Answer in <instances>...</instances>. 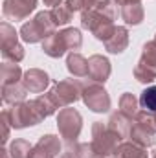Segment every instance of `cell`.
I'll list each match as a JSON object with an SVG mask.
<instances>
[{"mask_svg":"<svg viewBox=\"0 0 156 158\" xmlns=\"http://www.w3.org/2000/svg\"><path fill=\"white\" fill-rule=\"evenodd\" d=\"M31 149H33V145L24 138H17L9 143V155L13 158H30Z\"/></svg>","mask_w":156,"mask_h":158,"instance_id":"obj_25","label":"cell"},{"mask_svg":"<svg viewBox=\"0 0 156 158\" xmlns=\"http://www.w3.org/2000/svg\"><path fill=\"white\" fill-rule=\"evenodd\" d=\"M66 6L76 13V11H84L86 9V2L84 0H66Z\"/></svg>","mask_w":156,"mask_h":158,"instance_id":"obj_33","label":"cell"},{"mask_svg":"<svg viewBox=\"0 0 156 158\" xmlns=\"http://www.w3.org/2000/svg\"><path fill=\"white\" fill-rule=\"evenodd\" d=\"M0 156L2 158H13L9 155V149H2V151H0Z\"/></svg>","mask_w":156,"mask_h":158,"instance_id":"obj_36","label":"cell"},{"mask_svg":"<svg viewBox=\"0 0 156 158\" xmlns=\"http://www.w3.org/2000/svg\"><path fill=\"white\" fill-rule=\"evenodd\" d=\"M114 158H149L147 149L134 142H121L114 151Z\"/></svg>","mask_w":156,"mask_h":158,"instance_id":"obj_18","label":"cell"},{"mask_svg":"<svg viewBox=\"0 0 156 158\" xmlns=\"http://www.w3.org/2000/svg\"><path fill=\"white\" fill-rule=\"evenodd\" d=\"M42 2H44V6H50V7H55V6L63 4V0H42Z\"/></svg>","mask_w":156,"mask_h":158,"instance_id":"obj_35","label":"cell"},{"mask_svg":"<svg viewBox=\"0 0 156 158\" xmlns=\"http://www.w3.org/2000/svg\"><path fill=\"white\" fill-rule=\"evenodd\" d=\"M22 83H24V86L28 88L30 94H40L50 85V76L40 68H30V70L24 72Z\"/></svg>","mask_w":156,"mask_h":158,"instance_id":"obj_13","label":"cell"},{"mask_svg":"<svg viewBox=\"0 0 156 158\" xmlns=\"http://www.w3.org/2000/svg\"><path fill=\"white\" fill-rule=\"evenodd\" d=\"M114 4H117V6H127V4H138V2H142V0H112Z\"/></svg>","mask_w":156,"mask_h":158,"instance_id":"obj_34","label":"cell"},{"mask_svg":"<svg viewBox=\"0 0 156 158\" xmlns=\"http://www.w3.org/2000/svg\"><path fill=\"white\" fill-rule=\"evenodd\" d=\"M22 76H24L22 74V68L17 63H4L0 66V81H2V86L22 81Z\"/></svg>","mask_w":156,"mask_h":158,"instance_id":"obj_22","label":"cell"},{"mask_svg":"<svg viewBox=\"0 0 156 158\" xmlns=\"http://www.w3.org/2000/svg\"><path fill=\"white\" fill-rule=\"evenodd\" d=\"M0 118H2V142L6 143L9 140V127H11V123H9V119H7L4 110H2V116Z\"/></svg>","mask_w":156,"mask_h":158,"instance_id":"obj_32","label":"cell"},{"mask_svg":"<svg viewBox=\"0 0 156 158\" xmlns=\"http://www.w3.org/2000/svg\"><path fill=\"white\" fill-rule=\"evenodd\" d=\"M26 55V50L22 44H15V46H7L2 48V57L6 59V63H20Z\"/></svg>","mask_w":156,"mask_h":158,"instance_id":"obj_29","label":"cell"},{"mask_svg":"<svg viewBox=\"0 0 156 158\" xmlns=\"http://www.w3.org/2000/svg\"><path fill=\"white\" fill-rule=\"evenodd\" d=\"M59 35L64 42L66 50H70V52H77L83 46V35H81V31L77 28H66V30L59 31Z\"/></svg>","mask_w":156,"mask_h":158,"instance_id":"obj_23","label":"cell"},{"mask_svg":"<svg viewBox=\"0 0 156 158\" xmlns=\"http://www.w3.org/2000/svg\"><path fill=\"white\" fill-rule=\"evenodd\" d=\"M154 121H156V114H154Z\"/></svg>","mask_w":156,"mask_h":158,"instance_id":"obj_39","label":"cell"},{"mask_svg":"<svg viewBox=\"0 0 156 158\" xmlns=\"http://www.w3.org/2000/svg\"><path fill=\"white\" fill-rule=\"evenodd\" d=\"M134 79L140 83H153L156 79V42L149 40L142 48V57L134 66Z\"/></svg>","mask_w":156,"mask_h":158,"instance_id":"obj_8","label":"cell"},{"mask_svg":"<svg viewBox=\"0 0 156 158\" xmlns=\"http://www.w3.org/2000/svg\"><path fill=\"white\" fill-rule=\"evenodd\" d=\"M26 94H28V88L24 86L22 81L2 86V99H4L6 105H17V103H22V101L26 99Z\"/></svg>","mask_w":156,"mask_h":158,"instance_id":"obj_16","label":"cell"},{"mask_svg":"<svg viewBox=\"0 0 156 158\" xmlns=\"http://www.w3.org/2000/svg\"><path fill=\"white\" fill-rule=\"evenodd\" d=\"M77 153L81 158H99L96 155L92 143H77Z\"/></svg>","mask_w":156,"mask_h":158,"instance_id":"obj_30","label":"cell"},{"mask_svg":"<svg viewBox=\"0 0 156 158\" xmlns=\"http://www.w3.org/2000/svg\"><path fill=\"white\" fill-rule=\"evenodd\" d=\"M50 11H51L53 22H55L57 26H64V24H68V22L72 20V17H74V11L66 6V2H64V4H61V6L51 7Z\"/></svg>","mask_w":156,"mask_h":158,"instance_id":"obj_26","label":"cell"},{"mask_svg":"<svg viewBox=\"0 0 156 158\" xmlns=\"http://www.w3.org/2000/svg\"><path fill=\"white\" fill-rule=\"evenodd\" d=\"M4 112H6V116H7L13 129L33 127V125H39L42 121L40 114L37 112V109L33 105V101H22V103L11 105V109H6Z\"/></svg>","mask_w":156,"mask_h":158,"instance_id":"obj_6","label":"cell"},{"mask_svg":"<svg viewBox=\"0 0 156 158\" xmlns=\"http://www.w3.org/2000/svg\"><path fill=\"white\" fill-rule=\"evenodd\" d=\"M31 101H33V105H35V109H37V112L40 114V118L42 119H46L48 116L55 114L57 109H59V105L55 103L51 92H48V94H40V96H37V98L31 99Z\"/></svg>","mask_w":156,"mask_h":158,"instance_id":"obj_20","label":"cell"},{"mask_svg":"<svg viewBox=\"0 0 156 158\" xmlns=\"http://www.w3.org/2000/svg\"><path fill=\"white\" fill-rule=\"evenodd\" d=\"M121 19H123L125 24H129V26H138V24H142V20L145 19V9H143L142 2L123 6V7H121Z\"/></svg>","mask_w":156,"mask_h":158,"instance_id":"obj_19","label":"cell"},{"mask_svg":"<svg viewBox=\"0 0 156 158\" xmlns=\"http://www.w3.org/2000/svg\"><path fill=\"white\" fill-rule=\"evenodd\" d=\"M154 42H156V35H154Z\"/></svg>","mask_w":156,"mask_h":158,"instance_id":"obj_38","label":"cell"},{"mask_svg":"<svg viewBox=\"0 0 156 158\" xmlns=\"http://www.w3.org/2000/svg\"><path fill=\"white\" fill-rule=\"evenodd\" d=\"M59 158H81L77 153V142H66V151Z\"/></svg>","mask_w":156,"mask_h":158,"instance_id":"obj_31","label":"cell"},{"mask_svg":"<svg viewBox=\"0 0 156 158\" xmlns=\"http://www.w3.org/2000/svg\"><path fill=\"white\" fill-rule=\"evenodd\" d=\"M107 127H109L110 131H114L121 140H125V138L130 136L132 118H129L127 114H123L121 110H117V112H112V114H110V118L107 121Z\"/></svg>","mask_w":156,"mask_h":158,"instance_id":"obj_15","label":"cell"},{"mask_svg":"<svg viewBox=\"0 0 156 158\" xmlns=\"http://www.w3.org/2000/svg\"><path fill=\"white\" fill-rule=\"evenodd\" d=\"M105 44V50L109 53H123L129 46V30L125 26H116L114 33L109 37V40L103 42Z\"/></svg>","mask_w":156,"mask_h":158,"instance_id":"obj_14","label":"cell"},{"mask_svg":"<svg viewBox=\"0 0 156 158\" xmlns=\"http://www.w3.org/2000/svg\"><path fill=\"white\" fill-rule=\"evenodd\" d=\"M110 72H112V66H110V61L105 57V55H92L88 59V77L96 83H105L107 79L110 77Z\"/></svg>","mask_w":156,"mask_h":158,"instance_id":"obj_12","label":"cell"},{"mask_svg":"<svg viewBox=\"0 0 156 158\" xmlns=\"http://www.w3.org/2000/svg\"><path fill=\"white\" fill-rule=\"evenodd\" d=\"M42 52H44L48 57H51V59H59V57H63L68 50H66L64 42L61 39V35H59V33H53L51 37H48L46 40H42Z\"/></svg>","mask_w":156,"mask_h":158,"instance_id":"obj_21","label":"cell"},{"mask_svg":"<svg viewBox=\"0 0 156 158\" xmlns=\"http://www.w3.org/2000/svg\"><path fill=\"white\" fill-rule=\"evenodd\" d=\"M66 68L74 77H88V59L77 52H72L66 57Z\"/></svg>","mask_w":156,"mask_h":158,"instance_id":"obj_17","label":"cell"},{"mask_svg":"<svg viewBox=\"0 0 156 158\" xmlns=\"http://www.w3.org/2000/svg\"><path fill=\"white\" fill-rule=\"evenodd\" d=\"M81 90H83V83H79L76 79H63V81H57L50 92L55 103L59 105V109H64L81 99Z\"/></svg>","mask_w":156,"mask_h":158,"instance_id":"obj_9","label":"cell"},{"mask_svg":"<svg viewBox=\"0 0 156 158\" xmlns=\"http://www.w3.org/2000/svg\"><path fill=\"white\" fill-rule=\"evenodd\" d=\"M81 99L83 103L92 110V112H109L110 110V96L105 90V86L101 83H96L92 79H88L86 83H83V90H81Z\"/></svg>","mask_w":156,"mask_h":158,"instance_id":"obj_5","label":"cell"},{"mask_svg":"<svg viewBox=\"0 0 156 158\" xmlns=\"http://www.w3.org/2000/svg\"><path fill=\"white\" fill-rule=\"evenodd\" d=\"M57 129L61 138H64V142H77L83 129V116L76 109L64 107L57 114Z\"/></svg>","mask_w":156,"mask_h":158,"instance_id":"obj_7","label":"cell"},{"mask_svg":"<svg viewBox=\"0 0 156 158\" xmlns=\"http://www.w3.org/2000/svg\"><path fill=\"white\" fill-rule=\"evenodd\" d=\"M140 105L143 107V110L151 112V114H156V85L145 88L140 96Z\"/></svg>","mask_w":156,"mask_h":158,"instance_id":"obj_28","label":"cell"},{"mask_svg":"<svg viewBox=\"0 0 156 158\" xmlns=\"http://www.w3.org/2000/svg\"><path fill=\"white\" fill-rule=\"evenodd\" d=\"M153 158H156V151H154V155H153Z\"/></svg>","mask_w":156,"mask_h":158,"instance_id":"obj_37","label":"cell"},{"mask_svg":"<svg viewBox=\"0 0 156 158\" xmlns=\"http://www.w3.org/2000/svg\"><path fill=\"white\" fill-rule=\"evenodd\" d=\"M119 110L123 114H127L129 118H134L140 112V99L134 94H130V92L121 94V98H119Z\"/></svg>","mask_w":156,"mask_h":158,"instance_id":"obj_24","label":"cell"},{"mask_svg":"<svg viewBox=\"0 0 156 158\" xmlns=\"http://www.w3.org/2000/svg\"><path fill=\"white\" fill-rule=\"evenodd\" d=\"M121 142L123 140L114 131H110L107 125H103L101 121H94V125H92V142L90 143H92L97 156H112Z\"/></svg>","mask_w":156,"mask_h":158,"instance_id":"obj_4","label":"cell"},{"mask_svg":"<svg viewBox=\"0 0 156 158\" xmlns=\"http://www.w3.org/2000/svg\"><path fill=\"white\" fill-rule=\"evenodd\" d=\"M81 26L84 30H88L97 40H109V37L114 33L116 26H114V19L103 15L97 9H86L81 11Z\"/></svg>","mask_w":156,"mask_h":158,"instance_id":"obj_3","label":"cell"},{"mask_svg":"<svg viewBox=\"0 0 156 158\" xmlns=\"http://www.w3.org/2000/svg\"><path fill=\"white\" fill-rule=\"evenodd\" d=\"M37 7V0H4L2 13L7 20H24Z\"/></svg>","mask_w":156,"mask_h":158,"instance_id":"obj_10","label":"cell"},{"mask_svg":"<svg viewBox=\"0 0 156 158\" xmlns=\"http://www.w3.org/2000/svg\"><path fill=\"white\" fill-rule=\"evenodd\" d=\"M57 24L53 22L51 11H39L30 22H24L20 28V37L24 42L35 44L40 40H46L55 33Z\"/></svg>","mask_w":156,"mask_h":158,"instance_id":"obj_1","label":"cell"},{"mask_svg":"<svg viewBox=\"0 0 156 158\" xmlns=\"http://www.w3.org/2000/svg\"><path fill=\"white\" fill-rule=\"evenodd\" d=\"M130 142L142 145V147H153L156 143V121L154 116L147 110H140L134 116V123L130 129Z\"/></svg>","mask_w":156,"mask_h":158,"instance_id":"obj_2","label":"cell"},{"mask_svg":"<svg viewBox=\"0 0 156 158\" xmlns=\"http://www.w3.org/2000/svg\"><path fill=\"white\" fill-rule=\"evenodd\" d=\"M61 151V142L59 136L55 134H44L40 136L39 142L33 145L30 158H55Z\"/></svg>","mask_w":156,"mask_h":158,"instance_id":"obj_11","label":"cell"},{"mask_svg":"<svg viewBox=\"0 0 156 158\" xmlns=\"http://www.w3.org/2000/svg\"><path fill=\"white\" fill-rule=\"evenodd\" d=\"M0 39H2V48L15 46V44H18V33L15 31V28L9 22H2L0 24Z\"/></svg>","mask_w":156,"mask_h":158,"instance_id":"obj_27","label":"cell"}]
</instances>
